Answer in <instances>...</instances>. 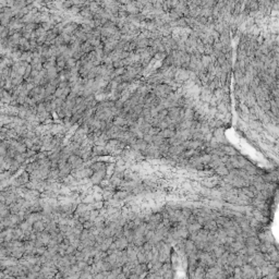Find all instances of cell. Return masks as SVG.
Returning a JSON list of instances; mask_svg holds the SVG:
<instances>
[{
    "mask_svg": "<svg viewBox=\"0 0 279 279\" xmlns=\"http://www.w3.org/2000/svg\"><path fill=\"white\" fill-rule=\"evenodd\" d=\"M181 110H182V108H180V107H172V108L168 109V117L171 120H173L176 122V125H179L181 122L180 120Z\"/></svg>",
    "mask_w": 279,
    "mask_h": 279,
    "instance_id": "cell-3",
    "label": "cell"
},
{
    "mask_svg": "<svg viewBox=\"0 0 279 279\" xmlns=\"http://www.w3.org/2000/svg\"><path fill=\"white\" fill-rule=\"evenodd\" d=\"M176 134V131L175 130H170V129H165L162 131H159V135L162 137V139H171Z\"/></svg>",
    "mask_w": 279,
    "mask_h": 279,
    "instance_id": "cell-15",
    "label": "cell"
},
{
    "mask_svg": "<svg viewBox=\"0 0 279 279\" xmlns=\"http://www.w3.org/2000/svg\"><path fill=\"white\" fill-rule=\"evenodd\" d=\"M187 229H188L189 234H193V232H197L198 230L202 229V226H201L198 223H188L187 225Z\"/></svg>",
    "mask_w": 279,
    "mask_h": 279,
    "instance_id": "cell-18",
    "label": "cell"
},
{
    "mask_svg": "<svg viewBox=\"0 0 279 279\" xmlns=\"http://www.w3.org/2000/svg\"><path fill=\"white\" fill-rule=\"evenodd\" d=\"M81 50L83 51L85 55H89V53H92V51L94 50V47H93L89 42H85V43H83L81 45Z\"/></svg>",
    "mask_w": 279,
    "mask_h": 279,
    "instance_id": "cell-22",
    "label": "cell"
},
{
    "mask_svg": "<svg viewBox=\"0 0 279 279\" xmlns=\"http://www.w3.org/2000/svg\"><path fill=\"white\" fill-rule=\"evenodd\" d=\"M243 103H245V105L249 107V108H252V107H254L256 105V98H255V95H254L253 92L249 91L246 93Z\"/></svg>",
    "mask_w": 279,
    "mask_h": 279,
    "instance_id": "cell-5",
    "label": "cell"
},
{
    "mask_svg": "<svg viewBox=\"0 0 279 279\" xmlns=\"http://www.w3.org/2000/svg\"><path fill=\"white\" fill-rule=\"evenodd\" d=\"M106 164L103 161H96L94 162L92 166H89V168H91L92 170H93V172H97V171H103V170H106Z\"/></svg>",
    "mask_w": 279,
    "mask_h": 279,
    "instance_id": "cell-9",
    "label": "cell"
},
{
    "mask_svg": "<svg viewBox=\"0 0 279 279\" xmlns=\"http://www.w3.org/2000/svg\"><path fill=\"white\" fill-rule=\"evenodd\" d=\"M105 177H106V170H103V171H97L92 175L91 179V183H94V184H99L104 181Z\"/></svg>",
    "mask_w": 279,
    "mask_h": 279,
    "instance_id": "cell-4",
    "label": "cell"
},
{
    "mask_svg": "<svg viewBox=\"0 0 279 279\" xmlns=\"http://www.w3.org/2000/svg\"><path fill=\"white\" fill-rule=\"evenodd\" d=\"M225 252H226V248H225V245H218V246H215V248H214L212 254H213L214 257L217 259H219V257H220L221 255L225 253Z\"/></svg>",
    "mask_w": 279,
    "mask_h": 279,
    "instance_id": "cell-10",
    "label": "cell"
},
{
    "mask_svg": "<svg viewBox=\"0 0 279 279\" xmlns=\"http://www.w3.org/2000/svg\"><path fill=\"white\" fill-rule=\"evenodd\" d=\"M147 265L146 264H137L136 266L133 268V274L137 275V276H142L143 273L146 272Z\"/></svg>",
    "mask_w": 279,
    "mask_h": 279,
    "instance_id": "cell-16",
    "label": "cell"
},
{
    "mask_svg": "<svg viewBox=\"0 0 279 279\" xmlns=\"http://www.w3.org/2000/svg\"><path fill=\"white\" fill-rule=\"evenodd\" d=\"M130 195V193L127 191H119V192H116V194H114L112 198L116 201H123Z\"/></svg>",
    "mask_w": 279,
    "mask_h": 279,
    "instance_id": "cell-19",
    "label": "cell"
},
{
    "mask_svg": "<svg viewBox=\"0 0 279 279\" xmlns=\"http://www.w3.org/2000/svg\"><path fill=\"white\" fill-rule=\"evenodd\" d=\"M70 9V12H72V13H79L80 11V8L79 7H72V8H69Z\"/></svg>",
    "mask_w": 279,
    "mask_h": 279,
    "instance_id": "cell-27",
    "label": "cell"
},
{
    "mask_svg": "<svg viewBox=\"0 0 279 279\" xmlns=\"http://www.w3.org/2000/svg\"><path fill=\"white\" fill-rule=\"evenodd\" d=\"M189 74H190V72H189L187 69L178 68L177 71H176L175 76H173V80H175L176 82H178L179 84L185 83V82L189 80Z\"/></svg>",
    "mask_w": 279,
    "mask_h": 279,
    "instance_id": "cell-2",
    "label": "cell"
},
{
    "mask_svg": "<svg viewBox=\"0 0 279 279\" xmlns=\"http://www.w3.org/2000/svg\"><path fill=\"white\" fill-rule=\"evenodd\" d=\"M164 142H165V139H162V137L159 135V133L153 136V142L152 143L154 145H156V146H159V145H161Z\"/></svg>",
    "mask_w": 279,
    "mask_h": 279,
    "instance_id": "cell-24",
    "label": "cell"
},
{
    "mask_svg": "<svg viewBox=\"0 0 279 279\" xmlns=\"http://www.w3.org/2000/svg\"><path fill=\"white\" fill-rule=\"evenodd\" d=\"M215 170H216V173H218V176H221V177H226V176L229 173L228 169H227L225 166H219V167H217Z\"/></svg>",
    "mask_w": 279,
    "mask_h": 279,
    "instance_id": "cell-23",
    "label": "cell"
},
{
    "mask_svg": "<svg viewBox=\"0 0 279 279\" xmlns=\"http://www.w3.org/2000/svg\"><path fill=\"white\" fill-rule=\"evenodd\" d=\"M194 110L193 109H184V114H183V120H187V121H192L194 120Z\"/></svg>",
    "mask_w": 279,
    "mask_h": 279,
    "instance_id": "cell-21",
    "label": "cell"
},
{
    "mask_svg": "<svg viewBox=\"0 0 279 279\" xmlns=\"http://www.w3.org/2000/svg\"><path fill=\"white\" fill-rule=\"evenodd\" d=\"M114 243V245H116V249H117L118 251H123V250L127 249L128 245H129L127 239H125V237H121V238H119V239H116Z\"/></svg>",
    "mask_w": 279,
    "mask_h": 279,
    "instance_id": "cell-6",
    "label": "cell"
},
{
    "mask_svg": "<svg viewBox=\"0 0 279 279\" xmlns=\"http://www.w3.org/2000/svg\"><path fill=\"white\" fill-rule=\"evenodd\" d=\"M45 227H46V223H44L43 220H38L33 225V231L36 232V234H39V232L45 231Z\"/></svg>",
    "mask_w": 279,
    "mask_h": 279,
    "instance_id": "cell-12",
    "label": "cell"
},
{
    "mask_svg": "<svg viewBox=\"0 0 279 279\" xmlns=\"http://www.w3.org/2000/svg\"><path fill=\"white\" fill-rule=\"evenodd\" d=\"M220 148L223 150V155H226L228 157H231V156H237V150H234L232 146H229V145H220Z\"/></svg>",
    "mask_w": 279,
    "mask_h": 279,
    "instance_id": "cell-7",
    "label": "cell"
},
{
    "mask_svg": "<svg viewBox=\"0 0 279 279\" xmlns=\"http://www.w3.org/2000/svg\"><path fill=\"white\" fill-rule=\"evenodd\" d=\"M251 127L254 128V129H256V128H259L261 127V125L259 123V121H256V120H254V121L251 122Z\"/></svg>",
    "mask_w": 279,
    "mask_h": 279,
    "instance_id": "cell-26",
    "label": "cell"
},
{
    "mask_svg": "<svg viewBox=\"0 0 279 279\" xmlns=\"http://www.w3.org/2000/svg\"><path fill=\"white\" fill-rule=\"evenodd\" d=\"M195 245L194 242H192L191 240H184V251L188 253V255H190L191 253L195 251Z\"/></svg>",
    "mask_w": 279,
    "mask_h": 279,
    "instance_id": "cell-13",
    "label": "cell"
},
{
    "mask_svg": "<svg viewBox=\"0 0 279 279\" xmlns=\"http://www.w3.org/2000/svg\"><path fill=\"white\" fill-rule=\"evenodd\" d=\"M249 264H251L252 266L255 267V268L262 267L263 265H265L266 264V259H265V257H264V254L259 253V252H256V253L254 254L253 256L250 259Z\"/></svg>",
    "mask_w": 279,
    "mask_h": 279,
    "instance_id": "cell-1",
    "label": "cell"
},
{
    "mask_svg": "<svg viewBox=\"0 0 279 279\" xmlns=\"http://www.w3.org/2000/svg\"><path fill=\"white\" fill-rule=\"evenodd\" d=\"M259 243H261V241L256 238V236L248 237V238L245 239V242H244L245 246H255V248H256Z\"/></svg>",
    "mask_w": 279,
    "mask_h": 279,
    "instance_id": "cell-8",
    "label": "cell"
},
{
    "mask_svg": "<svg viewBox=\"0 0 279 279\" xmlns=\"http://www.w3.org/2000/svg\"><path fill=\"white\" fill-rule=\"evenodd\" d=\"M158 32H159V33L161 34L162 36L167 37V36H169L170 34H171V32H172V28L170 27L169 24H164V25L160 26V27L158 28Z\"/></svg>",
    "mask_w": 279,
    "mask_h": 279,
    "instance_id": "cell-14",
    "label": "cell"
},
{
    "mask_svg": "<svg viewBox=\"0 0 279 279\" xmlns=\"http://www.w3.org/2000/svg\"><path fill=\"white\" fill-rule=\"evenodd\" d=\"M201 63H202L203 68L206 70V69L211 66L212 63H214V62H213V60H212L211 56H208V55H202V56H201Z\"/></svg>",
    "mask_w": 279,
    "mask_h": 279,
    "instance_id": "cell-11",
    "label": "cell"
},
{
    "mask_svg": "<svg viewBox=\"0 0 279 279\" xmlns=\"http://www.w3.org/2000/svg\"><path fill=\"white\" fill-rule=\"evenodd\" d=\"M204 229L207 230L208 232H209V231H216L218 229V226H217V223H216L215 220H208L207 223L204 225Z\"/></svg>",
    "mask_w": 279,
    "mask_h": 279,
    "instance_id": "cell-20",
    "label": "cell"
},
{
    "mask_svg": "<svg viewBox=\"0 0 279 279\" xmlns=\"http://www.w3.org/2000/svg\"><path fill=\"white\" fill-rule=\"evenodd\" d=\"M193 274H194V278L195 279H205V276H206V273L205 270H204L203 267H200L197 266L195 268V270L193 272Z\"/></svg>",
    "mask_w": 279,
    "mask_h": 279,
    "instance_id": "cell-17",
    "label": "cell"
},
{
    "mask_svg": "<svg viewBox=\"0 0 279 279\" xmlns=\"http://www.w3.org/2000/svg\"><path fill=\"white\" fill-rule=\"evenodd\" d=\"M93 156L94 155H102V154H105V146H95L94 148H93Z\"/></svg>",
    "mask_w": 279,
    "mask_h": 279,
    "instance_id": "cell-25",
    "label": "cell"
}]
</instances>
